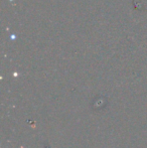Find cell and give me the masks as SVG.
I'll use <instances>...</instances> for the list:
<instances>
[{"label":"cell","mask_w":147,"mask_h":148,"mask_svg":"<svg viewBox=\"0 0 147 148\" xmlns=\"http://www.w3.org/2000/svg\"><path fill=\"white\" fill-rule=\"evenodd\" d=\"M44 148H49V146H47V145L45 144V145H44Z\"/></svg>","instance_id":"cell-1"}]
</instances>
